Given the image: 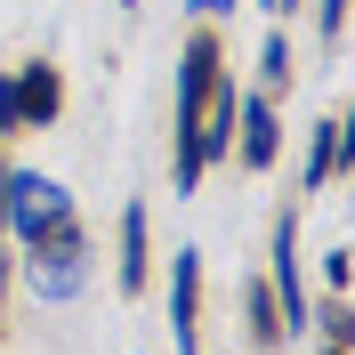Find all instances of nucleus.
Instances as JSON below:
<instances>
[{
    "mask_svg": "<svg viewBox=\"0 0 355 355\" xmlns=\"http://www.w3.org/2000/svg\"><path fill=\"white\" fill-rule=\"evenodd\" d=\"M0 234H17L33 250V291L41 299H73L89 283V234L73 218V194L41 170H8L0 186Z\"/></svg>",
    "mask_w": 355,
    "mask_h": 355,
    "instance_id": "f257e3e1",
    "label": "nucleus"
},
{
    "mask_svg": "<svg viewBox=\"0 0 355 355\" xmlns=\"http://www.w3.org/2000/svg\"><path fill=\"white\" fill-rule=\"evenodd\" d=\"M218 154H234V81H226L218 41L194 33L178 57V194H194Z\"/></svg>",
    "mask_w": 355,
    "mask_h": 355,
    "instance_id": "f03ea898",
    "label": "nucleus"
},
{
    "mask_svg": "<svg viewBox=\"0 0 355 355\" xmlns=\"http://www.w3.org/2000/svg\"><path fill=\"white\" fill-rule=\"evenodd\" d=\"M57 113H65V73L49 65V57H33V65H17V73H0V137L49 130Z\"/></svg>",
    "mask_w": 355,
    "mask_h": 355,
    "instance_id": "7ed1b4c3",
    "label": "nucleus"
},
{
    "mask_svg": "<svg viewBox=\"0 0 355 355\" xmlns=\"http://www.w3.org/2000/svg\"><path fill=\"white\" fill-rule=\"evenodd\" d=\"M275 307H283V331H299V323H307V283H299V218H275Z\"/></svg>",
    "mask_w": 355,
    "mask_h": 355,
    "instance_id": "20e7f679",
    "label": "nucleus"
},
{
    "mask_svg": "<svg viewBox=\"0 0 355 355\" xmlns=\"http://www.w3.org/2000/svg\"><path fill=\"white\" fill-rule=\"evenodd\" d=\"M170 331H178V347L194 355V331H202V259L194 250L170 259Z\"/></svg>",
    "mask_w": 355,
    "mask_h": 355,
    "instance_id": "39448f33",
    "label": "nucleus"
},
{
    "mask_svg": "<svg viewBox=\"0 0 355 355\" xmlns=\"http://www.w3.org/2000/svg\"><path fill=\"white\" fill-rule=\"evenodd\" d=\"M234 130H243V170H266L275 146H283V121L266 97H234Z\"/></svg>",
    "mask_w": 355,
    "mask_h": 355,
    "instance_id": "423d86ee",
    "label": "nucleus"
},
{
    "mask_svg": "<svg viewBox=\"0 0 355 355\" xmlns=\"http://www.w3.org/2000/svg\"><path fill=\"white\" fill-rule=\"evenodd\" d=\"M113 275H121V291H146V275H154V259H146V210H121V259H113Z\"/></svg>",
    "mask_w": 355,
    "mask_h": 355,
    "instance_id": "0eeeda50",
    "label": "nucleus"
},
{
    "mask_svg": "<svg viewBox=\"0 0 355 355\" xmlns=\"http://www.w3.org/2000/svg\"><path fill=\"white\" fill-rule=\"evenodd\" d=\"M339 154H347V121H315V154H307V178H299V194H315V186L339 170Z\"/></svg>",
    "mask_w": 355,
    "mask_h": 355,
    "instance_id": "6e6552de",
    "label": "nucleus"
},
{
    "mask_svg": "<svg viewBox=\"0 0 355 355\" xmlns=\"http://www.w3.org/2000/svg\"><path fill=\"white\" fill-rule=\"evenodd\" d=\"M250 339H259V347L283 339V307H275V291H266V283H250Z\"/></svg>",
    "mask_w": 355,
    "mask_h": 355,
    "instance_id": "1a4fd4ad",
    "label": "nucleus"
},
{
    "mask_svg": "<svg viewBox=\"0 0 355 355\" xmlns=\"http://www.w3.org/2000/svg\"><path fill=\"white\" fill-rule=\"evenodd\" d=\"M259 73H266V89H283V81H291V49L266 41V49H259Z\"/></svg>",
    "mask_w": 355,
    "mask_h": 355,
    "instance_id": "9d476101",
    "label": "nucleus"
},
{
    "mask_svg": "<svg viewBox=\"0 0 355 355\" xmlns=\"http://www.w3.org/2000/svg\"><path fill=\"white\" fill-rule=\"evenodd\" d=\"M347 24V0H323V33H339Z\"/></svg>",
    "mask_w": 355,
    "mask_h": 355,
    "instance_id": "9b49d317",
    "label": "nucleus"
},
{
    "mask_svg": "<svg viewBox=\"0 0 355 355\" xmlns=\"http://www.w3.org/2000/svg\"><path fill=\"white\" fill-rule=\"evenodd\" d=\"M0 331H8V250H0Z\"/></svg>",
    "mask_w": 355,
    "mask_h": 355,
    "instance_id": "f8f14e48",
    "label": "nucleus"
},
{
    "mask_svg": "<svg viewBox=\"0 0 355 355\" xmlns=\"http://www.w3.org/2000/svg\"><path fill=\"white\" fill-rule=\"evenodd\" d=\"M194 8H202V17H226V8H234V0H194Z\"/></svg>",
    "mask_w": 355,
    "mask_h": 355,
    "instance_id": "ddd939ff",
    "label": "nucleus"
},
{
    "mask_svg": "<svg viewBox=\"0 0 355 355\" xmlns=\"http://www.w3.org/2000/svg\"><path fill=\"white\" fill-rule=\"evenodd\" d=\"M266 8H283V0H266Z\"/></svg>",
    "mask_w": 355,
    "mask_h": 355,
    "instance_id": "4468645a",
    "label": "nucleus"
},
{
    "mask_svg": "<svg viewBox=\"0 0 355 355\" xmlns=\"http://www.w3.org/2000/svg\"><path fill=\"white\" fill-rule=\"evenodd\" d=\"M283 8H299V0H283Z\"/></svg>",
    "mask_w": 355,
    "mask_h": 355,
    "instance_id": "2eb2a0df",
    "label": "nucleus"
}]
</instances>
